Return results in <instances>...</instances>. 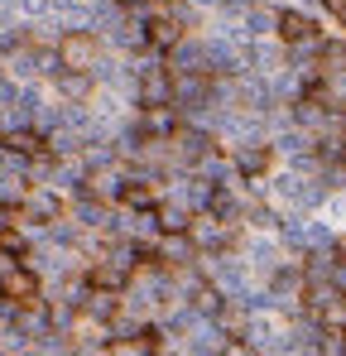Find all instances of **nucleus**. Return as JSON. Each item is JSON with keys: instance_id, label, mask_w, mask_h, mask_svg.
Returning a JSON list of instances; mask_svg holds the SVG:
<instances>
[{"instance_id": "27", "label": "nucleus", "mask_w": 346, "mask_h": 356, "mask_svg": "<svg viewBox=\"0 0 346 356\" xmlns=\"http://www.w3.org/2000/svg\"><path fill=\"white\" fill-rule=\"evenodd\" d=\"M327 5H332V10H342V5H346V0H327Z\"/></svg>"}, {"instance_id": "17", "label": "nucleus", "mask_w": 346, "mask_h": 356, "mask_svg": "<svg viewBox=\"0 0 346 356\" xmlns=\"http://www.w3.org/2000/svg\"><path fill=\"white\" fill-rule=\"evenodd\" d=\"M279 149L293 154V159H298V154H308V135H284V140H279Z\"/></svg>"}, {"instance_id": "8", "label": "nucleus", "mask_w": 346, "mask_h": 356, "mask_svg": "<svg viewBox=\"0 0 346 356\" xmlns=\"http://www.w3.org/2000/svg\"><path fill=\"white\" fill-rule=\"evenodd\" d=\"M5 149H10V154H39V135H29V130H10V135H5Z\"/></svg>"}, {"instance_id": "5", "label": "nucleus", "mask_w": 346, "mask_h": 356, "mask_svg": "<svg viewBox=\"0 0 346 356\" xmlns=\"http://www.w3.org/2000/svg\"><path fill=\"white\" fill-rule=\"evenodd\" d=\"M125 280H130V250H120L111 265H97V275H92L97 289H120Z\"/></svg>"}, {"instance_id": "16", "label": "nucleus", "mask_w": 346, "mask_h": 356, "mask_svg": "<svg viewBox=\"0 0 346 356\" xmlns=\"http://www.w3.org/2000/svg\"><path fill=\"white\" fill-rule=\"evenodd\" d=\"M207 63H217L222 72H236V67H240V63H236V54H231V49H222V44H217V49H207Z\"/></svg>"}, {"instance_id": "24", "label": "nucleus", "mask_w": 346, "mask_h": 356, "mask_svg": "<svg viewBox=\"0 0 346 356\" xmlns=\"http://www.w3.org/2000/svg\"><path fill=\"white\" fill-rule=\"evenodd\" d=\"M332 280H337V289H346V265H337V270H332Z\"/></svg>"}, {"instance_id": "10", "label": "nucleus", "mask_w": 346, "mask_h": 356, "mask_svg": "<svg viewBox=\"0 0 346 356\" xmlns=\"http://www.w3.org/2000/svg\"><path fill=\"white\" fill-rule=\"evenodd\" d=\"M145 130H149V135H169L173 130V111L164 106V102H154V111L145 116Z\"/></svg>"}, {"instance_id": "3", "label": "nucleus", "mask_w": 346, "mask_h": 356, "mask_svg": "<svg viewBox=\"0 0 346 356\" xmlns=\"http://www.w3.org/2000/svg\"><path fill=\"white\" fill-rule=\"evenodd\" d=\"M279 34H284L288 44H313V39H318V24H313L308 15H298V10H284V15H279Z\"/></svg>"}, {"instance_id": "20", "label": "nucleus", "mask_w": 346, "mask_h": 356, "mask_svg": "<svg viewBox=\"0 0 346 356\" xmlns=\"http://www.w3.org/2000/svg\"><path fill=\"white\" fill-rule=\"evenodd\" d=\"M197 241H202V245H226V232H217V227H197Z\"/></svg>"}, {"instance_id": "11", "label": "nucleus", "mask_w": 346, "mask_h": 356, "mask_svg": "<svg viewBox=\"0 0 346 356\" xmlns=\"http://www.w3.org/2000/svg\"><path fill=\"white\" fill-rule=\"evenodd\" d=\"M173 39H178V24L173 19H154L149 24V44L154 49H173Z\"/></svg>"}, {"instance_id": "13", "label": "nucleus", "mask_w": 346, "mask_h": 356, "mask_svg": "<svg viewBox=\"0 0 346 356\" xmlns=\"http://www.w3.org/2000/svg\"><path fill=\"white\" fill-rule=\"evenodd\" d=\"M29 212H34L39 222H53V217H58V197H53V193H39V197H29Z\"/></svg>"}, {"instance_id": "29", "label": "nucleus", "mask_w": 346, "mask_h": 356, "mask_svg": "<svg viewBox=\"0 0 346 356\" xmlns=\"http://www.w3.org/2000/svg\"><path fill=\"white\" fill-rule=\"evenodd\" d=\"M115 5H140V0H115Z\"/></svg>"}, {"instance_id": "21", "label": "nucleus", "mask_w": 346, "mask_h": 356, "mask_svg": "<svg viewBox=\"0 0 346 356\" xmlns=\"http://www.w3.org/2000/svg\"><path fill=\"white\" fill-rule=\"evenodd\" d=\"M63 92H72V97H82L87 92V77L77 72V77H63Z\"/></svg>"}, {"instance_id": "4", "label": "nucleus", "mask_w": 346, "mask_h": 356, "mask_svg": "<svg viewBox=\"0 0 346 356\" xmlns=\"http://www.w3.org/2000/svg\"><path fill=\"white\" fill-rule=\"evenodd\" d=\"M279 193H284L288 202H298V207H313V202H322V183H308V178H298V174L279 178Z\"/></svg>"}, {"instance_id": "19", "label": "nucleus", "mask_w": 346, "mask_h": 356, "mask_svg": "<svg viewBox=\"0 0 346 356\" xmlns=\"http://www.w3.org/2000/svg\"><path fill=\"white\" fill-rule=\"evenodd\" d=\"M207 207H212L217 217H231V212H236V202H231L226 193H212V197H207Z\"/></svg>"}, {"instance_id": "1", "label": "nucleus", "mask_w": 346, "mask_h": 356, "mask_svg": "<svg viewBox=\"0 0 346 356\" xmlns=\"http://www.w3.org/2000/svg\"><path fill=\"white\" fill-rule=\"evenodd\" d=\"M58 63H63L67 72H92V67L101 63V49H97V34H87V29L67 34V39L58 44Z\"/></svg>"}, {"instance_id": "7", "label": "nucleus", "mask_w": 346, "mask_h": 356, "mask_svg": "<svg viewBox=\"0 0 346 356\" xmlns=\"http://www.w3.org/2000/svg\"><path fill=\"white\" fill-rule=\"evenodd\" d=\"M202 63H207V49H192V44L173 49V72H202Z\"/></svg>"}, {"instance_id": "12", "label": "nucleus", "mask_w": 346, "mask_h": 356, "mask_svg": "<svg viewBox=\"0 0 346 356\" xmlns=\"http://www.w3.org/2000/svg\"><path fill=\"white\" fill-rule=\"evenodd\" d=\"M159 227H164V232H188V207L169 202V207L159 212Z\"/></svg>"}, {"instance_id": "23", "label": "nucleus", "mask_w": 346, "mask_h": 356, "mask_svg": "<svg viewBox=\"0 0 346 356\" xmlns=\"http://www.w3.org/2000/svg\"><path fill=\"white\" fill-rule=\"evenodd\" d=\"M10 217H15V212H10V207L0 202V232H10Z\"/></svg>"}, {"instance_id": "14", "label": "nucleus", "mask_w": 346, "mask_h": 356, "mask_svg": "<svg viewBox=\"0 0 346 356\" xmlns=\"http://www.w3.org/2000/svg\"><path fill=\"white\" fill-rule=\"evenodd\" d=\"M87 313H92V318H111V313H115V298H111V289H97V294L87 298Z\"/></svg>"}, {"instance_id": "18", "label": "nucleus", "mask_w": 346, "mask_h": 356, "mask_svg": "<svg viewBox=\"0 0 346 356\" xmlns=\"http://www.w3.org/2000/svg\"><path fill=\"white\" fill-rule=\"evenodd\" d=\"M183 193H188V202H207V197H212V188H207L202 178H188V188H183Z\"/></svg>"}, {"instance_id": "25", "label": "nucleus", "mask_w": 346, "mask_h": 356, "mask_svg": "<svg viewBox=\"0 0 346 356\" xmlns=\"http://www.w3.org/2000/svg\"><path fill=\"white\" fill-rule=\"evenodd\" d=\"M5 270H10V250H0V275H5Z\"/></svg>"}, {"instance_id": "26", "label": "nucleus", "mask_w": 346, "mask_h": 356, "mask_svg": "<svg viewBox=\"0 0 346 356\" xmlns=\"http://www.w3.org/2000/svg\"><path fill=\"white\" fill-rule=\"evenodd\" d=\"M231 5H236V10H250V5H255V0H231Z\"/></svg>"}, {"instance_id": "6", "label": "nucleus", "mask_w": 346, "mask_h": 356, "mask_svg": "<svg viewBox=\"0 0 346 356\" xmlns=\"http://www.w3.org/2000/svg\"><path fill=\"white\" fill-rule=\"evenodd\" d=\"M265 164H270V154H265V149H255V145H245V149L236 154V169H240L245 178H260V174H265Z\"/></svg>"}, {"instance_id": "15", "label": "nucleus", "mask_w": 346, "mask_h": 356, "mask_svg": "<svg viewBox=\"0 0 346 356\" xmlns=\"http://www.w3.org/2000/svg\"><path fill=\"white\" fill-rule=\"evenodd\" d=\"M322 67H327V72H342L346 67V49L342 44H327V49H322Z\"/></svg>"}, {"instance_id": "2", "label": "nucleus", "mask_w": 346, "mask_h": 356, "mask_svg": "<svg viewBox=\"0 0 346 356\" xmlns=\"http://www.w3.org/2000/svg\"><path fill=\"white\" fill-rule=\"evenodd\" d=\"M34 294H39V280H34L29 270H15V265H10V270L0 275V298H5V303H34Z\"/></svg>"}, {"instance_id": "28", "label": "nucleus", "mask_w": 346, "mask_h": 356, "mask_svg": "<svg viewBox=\"0 0 346 356\" xmlns=\"http://www.w3.org/2000/svg\"><path fill=\"white\" fill-rule=\"evenodd\" d=\"M337 19H342V24H346V5H342V10H337Z\"/></svg>"}, {"instance_id": "22", "label": "nucleus", "mask_w": 346, "mask_h": 356, "mask_svg": "<svg viewBox=\"0 0 346 356\" xmlns=\"http://www.w3.org/2000/svg\"><path fill=\"white\" fill-rule=\"evenodd\" d=\"M260 29H270V15L265 10H250V34H260Z\"/></svg>"}, {"instance_id": "9", "label": "nucleus", "mask_w": 346, "mask_h": 356, "mask_svg": "<svg viewBox=\"0 0 346 356\" xmlns=\"http://www.w3.org/2000/svg\"><path fill=\"white\" fill-rule=\"evenodd\" d=\"M178 154L192 164V159H207V135H197V130H188L183 140H178Z\"/></svg>"}]
</instances>
